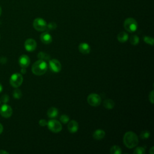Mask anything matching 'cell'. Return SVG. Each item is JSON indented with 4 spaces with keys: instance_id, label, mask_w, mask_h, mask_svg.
Segmentation results:
<instances>
[{
    "instance_id": "cell-2",
    "label": "cell",
    "mask_w": 154,
    "mask_h": 154,
    "mask_svg": "<svg viewBox=\"0 0 154 154\" xmlns=\"http://www.w3.org/2000/svg\"><path fill=\"white\" fill-rule=\"evenodd\" d=\"M48 70V64L45 61L39 60L36 61L32 66V71L36 75L40 76L45 74Z\"/></svg>"
},
{
    "instance_id": "cell-6",
    "label": "cell",
    "mask_w": 154,
    "mask_h": 154,
    "mask_svg": "<svg viewBox=\"0 0 154 154\" xmlns=\"http://www.w3.org/2000/svg\"><path fill=\"white\" fill-rule=\"evenodd\" d=\"M34 28L38 32H44L46 30L47 27V23L45 19L41 18H36L33 21Z\"/></svg>"
},
{
    "instance_id": "cell-36",
    "label": "cell",
    "mask_w": 154,
    "mask_h": 154,
    "mask_svg": "<svg viewBox=\"0 0 154 154\" xmlns=\"http://www.w3.org/2000/svg\"><path fill=\"white\" fill-rule=\"evenodd\" d=\"M3 90V86L1 85V84L0 83V93H1L2 91Z\"/></svg>"
},
{
    "instance_id": "cell-38",
    "label": "cell",
    "mask_w": 154,
    "mask_h": 154,
    "mask_svg": "<svg viewBox=\"0 0 154 154\" xmlns=\"http://www.w3.org/2000/svg\"><path fill=\"white\" fill-rule=\"evenodd\" d=\"M1 100H0V104H1Z\"/></svg>"
},
{
    "instance_id": "cell-10",
    "label": "cell",
    "mask_w": 154,
    "mask_h": 154,
    "mask_svg": "<svg viewBox=\"0 0 154 154\" xmlns=\"http://www.w3.org/2000/svg\"><path fill=\"white\" fill-rule=\"evenodd\" d=\"M24 47L27 51L32 52L36 49L37 43L33 39H28L25 42Z\"/></svg>"
},
{
    "instance_id": "cell-29",
    "label": "cell",
    "mask_w": 154,
    "mask_h": 154,
    "mask_svg": "<svg viewBox=\"0 0 154 154\" xmlns=\"http://www.w3.org/2000/svg\"><path fill=\"white\" fill-rule=\"evenodd\" d=\"M47 121L45 119H40V121L39 122V124L41 127H45L47 125Z\"/></svg>"
},
{
    "instance_id": "cell-33",
    "label": "cell",
    "mask_w": 154,
    "mask_h": 154,
    "mask_svg": "<svg viewBox=\"0 0 154 154\" xmlns=\"http://www.w3.org/2000/svg\"><path fill=\"white\" fill-rule=\"evenodd\" d=\"M9 153L4 150H0V154H9Z\"/></svg>"
},
{
    "instance_id": "cell-7",
    "label": "cell",
    "mask_w": 154,
    "mask_h": 154,
    "mask_svg": "<svg viewBox=\"0 0 154 154\" xmlns=\"http://www.w3.org/2000/svg\"><path fill=\"white\" fill-rule=\"evenodd\" d=\"M87 100L89 104L92 107L99 106L102 101L101 96L96 94H91L89 95L87 97Z\"/></svg>"
},
{
    "instance_id": "cell-30",
    "label": "cell",
    "mask_w": 154,
    "mask_h": 154,
    "mask_svg": "<svg viewBox=\"0 0 154 154\" xmlns=\"http://www.w3.org/2000/svg\"><path fill=\"white\" fill-rule=\"evenodd\" d=\"M153 99H154V97H153V90H152L150 93L149 94V101L152 104H153Z\"/></svg>"
},
{
    "instance_id": "cell-5",
    "label": "cell",
    "mask_w": 154,
    "mask_h": 154,
    "mask_svg": "<svg viewBox=\"0 0 154 154\" xmlns=\"http://www.w3.org/2000/svg\"><path fill=\"white\" fill-rule=\"evenodd\" d=\"M48 129L53 132L58 133L62 130V125L61 123L57 120H50L47 122Z\"/></svg>"
},
{
    "instance_id": "cell-39",
    "label": "cell",
    "mask_w": 154,
    "mask_h": 154,
    "mask_svg": "<svg viewBox=\"0 0 154 154\" xmlns=\"http://www.w3.org/2000/svg\"><path fill=\"white\" fill-rule=\"evenodd\" d=\"M0 39H1V36H0Z\"/></svg>"
},
{
    "instance_id": "cell-15",
    "label": "cell",
    "mask_w": 154,
    "mask_h": 154,
    "mask_svg": "<svg viewBox=\"0 0 154 154\" xmlns=\"http://www.w3.org/2000/svg\"><path fill=\"white\" fill-rule=\"evenodd\" d=\"M105 136V132L101 129L96 130L93 134V137L95 140H101Z\"/></svg>"
},
{
    "instance_id": "cell-26",
    "label": "cell",
    "mask_w": 154,
    "mask_h": 154,
    "mask_svg": "<svg viewBox=\"0 0 154 154\" xmlns=\"http://www.w3.org/2000/svg\"><path fill=\"white\" fill-rule=\"evenodd\" d=\"M143 40L145 41V42H146L147 44L153 46V38L152 37H149V36H145L143 37Z\"/></svg>"
},
{
    "instance_id": "cell-32",
    "label": "cell",
    "mask_w": 154,
    "mask_h": 154,
    "mask_svg": "<svg viewBox=\"0 0 154 154\" xmlns=\"http://www.w3.org/2000/svg\"><path fill=\"white\" fill-rule=\"evenodd\" d=\"M3 130H4L3 126V125L1 124V123H0V134H1L3 132Z\"/></svg>"
},
{
    "instance_id": "cell-28",
    "label": "cell",
    "mask_w": 154,
    "mask_h": 154,
    "mask_svg": "<svg viewBox=\"0 0 154 154\" xmlns=\"http://www.w3.org/2000/svg\"><path fill=\"white\" fill-rule=\"evenodd\" d=\"M0 100H1V102H3L4 104H6L7 102H9V100H10V98H9V95H4L1 96V99H0Z\"/></svg>"
},
{
    "instance_id": "cell-24",
    "label": "cell",
    "mask_w": 154,
    "mask_h": 154,
    "mask_svg": "<svg viewBox=\"0 0 154 154\" xmlns=\"http://www.w3.org/2000/svg\"><path fill=\"white\" fill-rule=\"evenodd\" d=\"M57 25L55 22H51L48 24H47V29H46V30H47L48 31L54 30H55L57 28Z\"/></svg>"
},
{
    "instance_id": "cell-22",
    "label": "cell",
    "mask_w": 154,
    "mask_h": 154,
    "mask_svg": "<svg viewBox=\"0 0 154 154\" xmlns=\"http://www.w3.org/2000/svg\"><path fill=\"white\" fill-rule=\"evenodd\" d=\"M140 39L139 37H138L137 35H132L130 37V43L132 45H137L139 43Z\"/></svg>"
},
{
    "instance_id": "cell-4",
    "label": "cell",
    "mask_w": 154,
    "mask_h": 154,
    "mask_svg": "<svg viewBox=\"0 0 154 154\" xmlns=\"http://www.w3.org/2000/svg\"><path fill=\"white\" fill-rule=\"evenodd\" d=\"M23 82V76L21 73H15L13 74L10 78V85L14 87H19Z\"/></svg>"
},
{
    "instance_id": "cell-12",
    "label": "cell",
    "mask_w": 154,
    "mask_h": 154,
    "mask_svg": "<svg viewBox=\"0 0 154 154\" xmlns=\"http://www.w3.org/2000/svg\"><path fill=\"white\" fill-rule=\"evenodd\" d=\"M68 129L71 133H75L78 130V124L76 121L72 120L69 121L68 125Z\"/></svg>"
},
{
    "instance_id": "cell-25",
    "label": "cell",
    "mask_w": 154,
    "mask_h": 154,
    "mask_svg": "<svg viewBox=\"0 0 154 154\" xmlns=\"http://www.w3.org/2000/svg\"><path fill=\"white\" fill-rule=\"evenodd\" d=\"M60 120L61 123H63V124H67V123L69 122V117L68 116H67L66 114H63L60 116Z\"/></svg>"
},
{
    "instance_id": "cell-21",
    "label": "cell",
    "mask_w": 154,
    "mask_h": 154,
    "mask_svg": "<svg viewBox=\"0 0 154 154\" xmlns=\"http://www.w3.org/2000/svg\"><path fill=\"white\" fill-rule=\"evenodd\" d=\"M22 91H21V90L17 89L13 91V96L14 98L19 99L22 97Z\"/></svg>"
},
{
    "instance_id": "cell-16",
    "label": "cell",
    "mask_w": 154,
    "mask_h": 154,
    "mask_svg": "<svg viewBox=\"0 0 154 154\" xmlns=\"http://www.w3.org/2000/svg\"><path fill=\"white\" fill-rule=\"evenodd\" d=\"M128 39H129V36L125 32H122L119 33L117 35V40L119 42L121 43L126 42L128 40Z\"/></svg>"
},
{
    "instance_id": "cell-18",
    "label": "cell",
    "mask_w": 154,
    "mask_h": 154,
    "mask_svg": "<svg viewBox=\"0 0 154 154\" xmlns=\"http://www.w3.org/2000/svg\"><path fill=\"white\" fill-rule=\"evenodd\" d=\"M103 105H104V107L105 108V109L111 110V109H113V108L114 107L115 103L112 99H105L104 101Z\"/></svg>"
},
{
    "instance_id": "cell-14",
    "label": "cell",
    "mask_w": 154,
    "mask_h": 154,
    "mask_svg": "<svg viewBox=\"0 0 154 154\" xmlns=\"http://www.w3.org/2000/svg\"><path fill=\"white\" fill-rule=\"evenodd\" d=\"M79 51L83 54H88L90 53L91 48L90 45L87 43H81L78 47Z\"/></svg>"
},
{
    "instance_id": "cell-23",
    "label": "cell",
    "mask_w": 154,
    "mask_h": 154,
    "mask_svg": "<svg viewBox=\"0 0 154 154\" xmlns=\"http://www.w3.org/2000/svg\"><path fill=\"white\" fill-rule=\"evenodd\" d=\"M150 133L149 131L145 130L141 132L140 137L142 139L145 140V139H147V138H148L150 137Z\"/></svg>"
},
{
    "instance_id": "cell-20",
    "label": "cell",
    "mask_w": 154,
    "mask_h": 154,
    "mask_svg": "<svg viewBox=\"0 0 154 154\" xmlns=\"http://www.w3.org/2000/svg\"><path fill=\"white\" fill-rule=\"evenodd\" d=\"M110 152L112 154H121L122 152L121 148L119 146L117 145H114L111 148Z\"/></svg>"
},
{
    "instance_id": "cell-1",
    "label": "cell",
    "mask_w": 154,
    "mask_h": 154,
    "mask_svg": "<svg viewBox=\"0 0 154 154\" xmlns=\"http://www.w3.org/2000/svg\"><path fill=\"white\" fill-rule=\"evenodd\" d=\"M124 143L126 147L132 149L137 146L138 137L137 134L132 131L126 132L124 136Z\"/></svg>"
},
{
    "instance_id": "cell-11",
    "label": "cell",
    "mask_w": 154,
    "mask_h": 154,
    "mask_svg": "<svg viewBox=\"0 0 154 154\" xmlns=\"http://www.w3.org/2000/svg\"><path fill=\"white\" fill-rule=\"evenodd\" d=\"M19 64L21 68H27L30 64V57L27 55H21L19 58Z\"/></svg>"
},
{
    "instance_id": "cell-19",
    "label": "cell",
    "mask_w": 154,
    "mask_h": 154,
    "mask_svg": "<svg viewBox=\"0 0 154 154\" xmlns=\"http://www.w3.org/2000/svg\"><path fill=\"white\" fill-rule=\"evenodd\" d=\"M37 57L40 59V60H42L44 61H47L49 60L50 58V55L44 52H40L38 54H37Z\"/></svg>"
},
{
    "instance_id": "cell-3",
    "label": "cell",
    "mask_w": 154,
    "mask_h": 154,
    "mask_svg": "<svg viewBox=\"0 0 154 154\" xmlns=\"http://www.w3.org/2000/svg\"><path fill=\"white\" fill-rule=\"evenodd\" d=\"M124 28L130 33H134L137 30L138 24L136 20L132 18H128L125 19L124 24Z\"/></svg>"
},
{
    "instance_id": "cell-34",
    "label": "cell",
    "mask_w": 154,
    "mask_h": 154,
    "mask_svg": "<svg viewBox=\"0 0 154 154\" xmlns=\"http://www.w3.org/2000/svg\"><path fill=\"white\" fill-rule=\"evenodd\" d=\"M21 73H23V74H25V73H26V72H27L26 68H22V69H21Z\"/></svg>"
},
{
    "instance_id": "cell-13",
    "label": "cell",
    "mask_w": 154,
    "mask_h": 154,
    "mask_svg": "<svg viewBox=\"0 0 154 154\" xmlns=\"http://www.w3.org/2000/svg\"><path fill=\"white\" fill-rule=\"evenodd\" d=\"M40 40L44 44H50L53 42V37L48 32H44L40 35Z\"/></svg>"
},
{
    "instance_id": "cell-37",
    "label": "cell",
    "mask_w": 154,
    "mask_h": 154,
    "mask_svg": "<svg viewBox=\"0 0 154 154\" xmlns=\"http://www.w3.org/2000/svg\"><path fill=\"white\" fill-rule=\"evenodd\" d=\"M1 13H2V9H1V7L0 6V16L1 15Z\"/></svg>"
},
{
    "instance_id": "cell-9",
    "label": "cell",
    "mask_w": 154,
    "mask_h": 154,
    "mask_svg": "<svg viewBox=\"0 0 154 154\" xmlns=\"http://www.w3.org/2000/svg\"><path fill=\"white\" fill-rule=\"evenodd\" d=\"M49 67L50 69L55 72V73H58L61 70V64L57 59H52L49 60Z\"/></svg>"
},
{
    "instance_id": "cell-31",
    "label": "cell",
    "mask_w": 154,
    "mask_h": 154,
    "mask_svg": "<svg viewBox=\"0 0 154 154\" xmlns=\"http://www.w3.org/2000/svg\"><path fill=\"white\" fill-rule=\"evenodd\" d=\"M0 61H1V63H6L7 61V58L6 57H1Z\"/></svg>"
},
{
    "instance_id": "cell-17",
    "label": "cell",
    "mask_w": 154,
    "mask_h": 154,
    "mask_svg": "<svg viewBox=\"0 0 154 154\" xmlns=\"http://www.w3.org/2000/svg\"><path fill=\"white\" fill-rule=\"evenodd\" d=\"M58 114V110L55 107H51L47 112V116L50 118H55Z\"/></svg>"
},
{
    "instance_id": "cell-27",
    "label": "cell",
    "mask_w": 154,
    "mask_h": 154,
    "mask_svg": "<svg viewBox=\"0 0 154 154\" xmlns=\"http://www.w3.org/2000/svg\"><path fill=\"white\" fill-rule=\"evenodd\" d=\"M133 153L134 154H145V149L143 147H138L134 150Z\"/></svg>"
},
{
    "instance_id": "cell-8",
    "label": "cell",
    "mask_w": 154,
    "mask_h": 154,
    "mask_svg": "<svg viewBox=\"0 0 154 154\" xmlns=\"http://www.w3.org/2000/svg\"><path fill=\"white\" fill-rule=\"evenodd\" d=\"M13 114V110L12 107L6 104H4L3 105L1 108H0V114L4 118H9L12 116Z\"/></svg>"
},
{
    "instance_id": "cell-35",
    "label": "cell",
    "mask_w": 154,
    "mask_h": 154,
    "mask_svg": "<svg viewBox=\"0 0 154 154\" xmlns=\"http://www.w3.org/2000/svg\"><path fill=\"white\" fill-rule=\"evenodd\" d=\"M149 153H150V154H153L154 153V147H152L151 148H150V150H149Z\"/></svg>"
}]
</instances>
